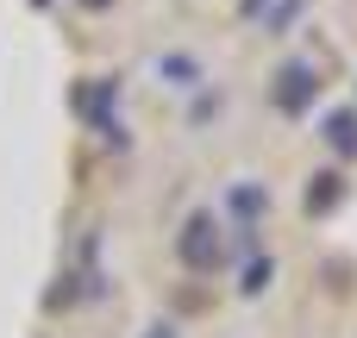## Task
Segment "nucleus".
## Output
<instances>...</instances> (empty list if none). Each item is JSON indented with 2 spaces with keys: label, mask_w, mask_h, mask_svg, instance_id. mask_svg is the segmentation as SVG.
<instances>
[{
  "label": "nucleus",
  "mask_w": 357,
  "mask_h": 338,
  "mask_svg": "<svg viewBox=\"0 0 357 338\" xmlns=\"http://www.w3.org/2000/svg\"><path fill=\"white\" fill-rule=\"evenodd\" d=\"M207 232H213V220H207V213H201V220H188V238H182V257H188V270H213L220 245H213Z\"/></svg>",
  "instance_id": "1"
},
{
  "label": "nucleus",
  "mask_w": 357,
  "mask_h": 338,
  "mask_svg": "<svg viewBox=\"0 0 357 338\" xmlns=\"http://www.w3.org/2000/svg\"><path fill=\"white\" fill-rule=\"evenodd\" d=\"M282 82H289V88H282V107H289V113H295V107L307 100V88H320V75H314L307 63H295V69H282Z\"/></svg>",
  "instance_id": "2"
},
{
  "label": "nucleus",
  "mask_w": 357,
  "mask_h": 338,
  "mask_svg": "<svg viewBox=\"0 0 357 338\" xmlns=\"http://www.w3.org/2000/svg\"><path fill=\"white\" fill-rule=\"evenodd\" d=\"M333 144H339V151H357V119H351V113L333 119Z\"/></svg>",
  "instance_id": "3"
},
{
  "label": "nucleus",
  "mask_w": 357,
  "mask_h": 338,
  "mask_svg": "<svg viewBox=\"0 0 357 338\" xmlns=\"http://www.w3.org/2000/svg\"><path fill=\"white\" fill-rule=\"evenodd\" d=\"M339 201V176H320V188H307V207H333Z\"/></svg>",
  "instance_id": "4"
},
{
  "label": "nucleus",
  "mask_w": 357,
  "mask_h": 338,
  "mask_svg": "<svg viewBox=\"0 0 357 338\" xmlns=\"http://www.w3.org/2000/svg\"><path fill=\"white\" fill-rule=\"evenodd\" d=\"M82 6H107V0H82Z\"/></svg>",
  "instance_id": "5"
}]
</instances>
